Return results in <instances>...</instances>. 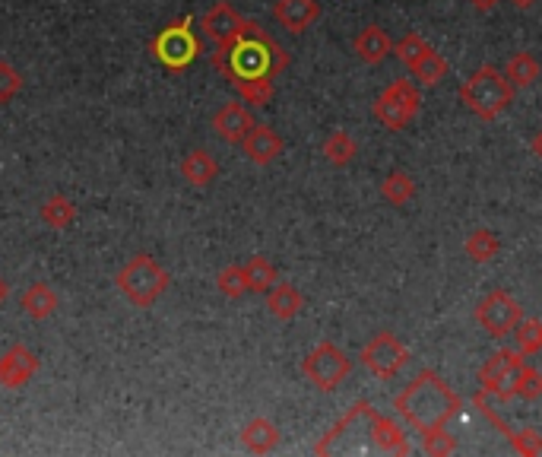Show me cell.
Instances as JSON below:
<instances>
[{
	"mask_svg": "<svg viewBox=\"0 0 542 457\" xmlns=\"http://www.w3.org/2000/svg\"><path fill=\"white\" fill-rule=\"evenodd\" d=\"M213 67L232 86L254 83V80H273L276 83L279 73L289 67V54L264 26L248 20V26L241 29V35L235 42L219 45L213 51Z\"/></svg>",
	"mask_w": 542,
	"mask_h": 457,
	"instance_id": "6da1fadb",
	"label": "cell"
},
{
	"mask_svg": "<svg viewBox=\"0 0 542 457\" xmlns=\"http://www.w3.org/2000/svg\"><path fill=\"white\" fill-rule=\"evenodd\" d=\"M394 410L403 416L406 426H413L422 435L428 429L451 423V419L463 410V400L438 372L425 369L397 394Z\"/></svg>",
	"mask_w": 542,
	"mask_h": 457,
	"instance_id": "7a4b0ae2",
	"label": "cell"
},
{
	"mask_svg": "<svg viewBox=\"0 0 542 457\" xmlns=\"http://www.w3.org/2000/svg\"><path fill=\"white\" fill-rule=\"evenodd\" d=\"M517 89L508 83L504 70L492 67V64H482L479 70H473L457 89L460 102L470 108V112L479 121H495L511 108Z\"/></svg>",
	"mask_w": 542,
	"mask_h": 457,
	"instance_id": "3957f363",
	"label": "cell"
},
{
	"mask_svg": "<svg viewBox=\"0 0 542 457\" xmlns=\"http://www.w3.org/2000/svg\"><path fill=\"white\" fill-rule=\"evenodd\" d=\"M115 283H118L121 296L134 308H149L165 296L172 277H168V270L156 258H149V254H134V258L118 270Z\"/></svg>",
	"mask_w": 542,
	"mask_h": 457,
	"instance_id": "277c9868",
	"label": "cell"
},
{
	"mask_svg": "<svg viewBox=\"0 0 542 457\" xmlns=\"http://www.w3.org/2000/svg\"><path fill=\"white\" fill-rule=\"evenodd\" d=\"M149 54L165 67V70H188L197 54H200V39L194 32L191 16H181V20L168 23L153 42H149Z\"/></svg>",
	"mask_w": 542,
	"mask_h": 457,
	"instance_id": "5b68a950",
	"label": "cell"
},
{
	"mask_svg": "<svg viewBox=\"0 0 542 457\" xmlns=\"http://www.w3.org/2000/svg\"><path fill=\"white\" fill-rule=\"evenodd\" d=\"M302 375L308 378V385H314L321 394H333L352 375V359L336 343L324 340L302 359Z\"/></svg>",
	"mask_w": 542,
	"mask_h": 457,
	"instance_id": "8992f818",
	"label": "cell"
},
{
	"mask_svg": "<svg viewBox=\"0 0 542 457\" xmlns=\"http://www.w3.org/2000/svg\"><path fill=\"white\" fill-rule=\"evenodd\" d=\"M419 108H422L419 86L413 80H394L375 99L371 112H375L378 124H384L387 131H403V127L419 115Z\"/></svg>",
	"mask_w": 542,
	"mask_h": 457,
	"instance_id": "52a82bcc",
	"label": "cell"
},
{
	"mask_svg": "<svg viewBox=\"0 0 542 457\" xmlns=\"http://www.w3.org/2000/svg\"><path fill=\"white\" fill-rule=\"evenodd\" d=\"M409 350H406V343L397 337V334H390V331H381L371 337L365 346H362V353H359V362H362V369L371 372L375 378L381 381H390V378H397L406 365H409Z\"/></svg>",
	"mask_w": 542,
	"mask_h": 457,
	"instance_id": "ba28073f",
	"label": "cell"
},
{
	"mask_svg": "<svg viewBox=\"0 0 542 457\" xmlns=\"http://www.w3.org/2000/svg\"><path fill=\"white\" fill-rule=\"evenodd\" d=\"M523 365H527V359H523L520 350H495L479 369V391H485L495 400L517 397V378L523 372Z\"/></svg>",
	"mask_w": 542,
	"mask_h": 457,
	"instance_id": "9c48e42d",
	"label": "cell"
},
{
	"mask_svg": "<svg viewBox=\"0 0 542 457\" xmlns=\"http://www.w3.org/2000/svg\"><path fill=\"white\" fill-rule=\"evenodd\" d=\"M476 321H479V327L485 334L508 337V334H514V327L523 321V308L508 289H492L479 299Z\"/></svg>",
	"mask_w": 542,
	"mask_h": 457,
	"instance_id": "30bf717a",
	"label": "cell"
},
{
	"mask_svg": "<svg viewBox=\"0 0 542 457\" xmlns=\"http://www.w3.org/2000/svg\"><path fill=\"white\" fill-rule=\"evenodd\" d=\"M245 26H248V20L229 4V0H219V4H213L207 13L200 16V29H203V35H207V39H210L216 48L235 42Z\"/></svg>",
	"mask_w": 542,
	"mask_h": 457,
	"instance_id": "8fae6325",
	"label": "cell"
},
{
	"mask_svg": "<svg viewBox=\"0 0 542 457\" xmlns=\"http://www.w3.org/2000/svg\"><path fill=\"white\" fill-rule=\"evenodd\" d=\"M39 365H42L39 356H35L29 346L13 343L10 350L0 356V388H7V391L26 388L35 378V372H39Z\"/></svg>",
	"mask_w": 542,
	"mask_h": 457,
	"instance_id": "7c38bea8",
	"label": "cell"
},
{
	"mask_svg": "<svg viewBox=\"0 0 542 457\" xmlns=\"http://www.w3.org/2000/svg\"><path fill=\"white\" fill-rule=\"evenodd\" d=\"M254 124H257V121H254L251 108H248L245 102H226V105H219L216 115H213V131H216V137L232 143V146L245 143V137L251 134Z\"/></svg>",
	"mask_w": 542,
	"mask_h": 457,
	"instance_id": "4fadbf2b",
	"label": "cell"
},
{
	"mask_svg": "<svg viewBox=\"0 0 542 457\" xmlns=\"http://www.w3.org/2000/svg\"><path fill=\"white\" fill-rule=\"evenodd\" d=\"M273 20L289 29L292 35H302L321 20V4L317 0H276L273 4Z\"/></svg>",
	"mask_w": 542,
	"mask_h": 457,
	"instance_id": "5bb4252c",
	"label": "cell"
},
{
	"mask_svg": "<svg viewBox=\"0 0 542 457\" xmlns=\"http://www.w3.org/2000/svg\"><path fill=\"white\" fill-rule=\"evenodd\" d=\"M241 150H245V156L254 162V166H270V162H276L279 156H283L286 143L270 124H254L251 134L245 137V143H241Z\"/></svg>",
	"mask_w": 542,
	"mask_h": 457,
	"instance_id": "9a60e30c",
	"label": "cell"
},
{
	"mask_svg": "<svg viewBox=\"0 0 542 457\" xmlns=\"http://www.w3.org/2000/svg\"><path fill=\"white\" fill-rule=\"evenodd\" d=\"M352 51H355V58H359L362 64L378 67L381 61L390 58L394 45H390V35H387L378 23H368V26L359 29V35L352 39Z\"/></svg>",
	"mask_w": 542,
	"mask_h": 457,
	"instance_id": "2e32d148",
	"label": "cell"
},
{
	"mask_svg": "<svg viewBox=\"0 0 542 457\" xmlns=\"http://www.w3.org/2000/svg\"><path fill=\"white\" fill-rule=\"evenodd\" d=\"M368 423H371V429H368L371 448H378V451H384V454H409V438H406V432L394 423V419L371 410Z\"/></svg>",
	"mask_w": 542,
	"mask_h": 457,
	"instance_id": "e0dca14e",
	"label": "cell"
},
{
	"mask_svg": "<svg viewBox=\"0 0 542 457\" xmlns=\"http://www.w3.org/2000/svg\"><path fill=\"white\" fill-rule=\"evenodd\" d=\"M283 442V432L267 416H254L251 423L241 429V445H245L251 454H270Z\"/></svg>",
	"mask_w": 542,
	"mask_h": 457,
	"instance_id": "ac0fdd59",
	"label": "cell"
},
{
	"mask_svg": "<svg viewBox=\"0 0 542 457\" xmlns=\"http://www.w3.org/2000/svg\"><path fill=\"white\" fill-rule=\"evenodd\" d=\"M181 178L188 181L191 188H210L219 178V162L207 150H191L181 159Z\"/></svg>",
	"mask_w": 542,
	"mask_h": 457,
	"instance_id": "d6986e66",
	"label": "cell"
},
{
	"mask_svg": "<svg viewBox=\"0 0 542 457\" xmlns=\"http://www.w3.org/2000/svg\"><path fill=\"white\" fill-rule=\"evenodd\" d=\"M267 308H270V315L276 321H292L302 315V308H305V296L298 292L292 283H276L270 292H267Z\"/></svg>",
	"mask_w": 542,
	"mask_h": 457,
	"instance_id": "ffe728a7",
	"label": "cell"
},
{
	"mask_svg": "<svg viewBox=\"0 0 542 457\" xmlns=\"http://www.w3.org/2000/svg\"><path fill=\"white\" fill-rule=\"evenodd\" d=\"M61 308V296L48 283H32L23 292V312L35 321H45Z\"/></svg>",
	"mask_w": 542,
	"mask_h": 457,
	"instance_id": "44dd1931",
	"label": "cell"
},
{
	"mask_svg": "<svg viewBox=\"0 0 542 457\" xmlns=\"http://www.w3.org/2000/svg\"><path fill=\"white\" fill-rule=\"evenodd\" d=\"M321 153H324V159L330 162V166L346 169V166H352V162H355V156H359V143H355V137L349 131H333L321 143Z\"/></svg>",
	"mask_w": 542,
	"mask_h": 457,
	"instance_id": "7402d4cb",
	"label": "cell"
},
{
	"mask_svg": "<svg viewBox=\"0 0 542 457\" xmlns=\"http://www.w3.org/2000/svg\"><path fill=\"white\" fill-rule=\"evenodd\" d=\"M504 77H508V83L514 89H530L536 80H539V61L536 54L530 51H517L508 58V64H504Z\"/></svg>",
	"mask_w": 542,
	"mask_h": 457,
	"instance_id": "603a6c76",
	"label": "cell"
},
{
	"mask_svg": "<svg viewBox=\"0 0 542 457\" xmlns=\"http://www.w3.org/2000/svg\"><path fill=\"white\" fill-rule=\"evenodd\" d=\"M42 223L51 229H70L77 223V204L67 197V194H51L45 204H42Z\"/></svg>",
	"mask_w": 542,
	"mask_h": 457,
	"instance_id": "cb8c5ba5",
	"label": "cell"
},
{
	"mask_svg": "<svg viewBox=\"0 0 542 457\" xmlns=\"http://www.w3.org/2000/svg\"><path fill=\"white\" fill-rule=\"evenodd\" d=\"M245 277H248V292H260V296H267V292L279 283V273L276 267L264 258V254H254L245 264Z\"/></svg>",
	"mask_w": 542,
	"mask_h": 457,
	"instance_id": "d4e9b609",
	"label": "cell"
},
{
	"mask_svg": "<svg viewBox=\"0 0 542 457\" xmlns=\"http://www.w3.org/2000/svg\"><path fill=\"white\" fill-rule=\"evenodd\" d=\"M381 197L387 200L390 207H406L409 200L416 197V181H413V175L390 172V175L381 181Z\"/></svg>",
	"mask_w": 542,
	"mask_h": 457,
	"instance_id": "484cf974",
	"label": "cell"
},
{
	"mask_svg": "<svg viewBox=\"0 0 542 457\" xmlns=\"http://www.w3.org/2000/svg\"><path fill=\"white\" fill-rule=\"evenodd\" d=\"M463 248H466V254H470V261H476V264H489L501 254V242H498V235L492 229L470 232V239H466Z\"/></svg>",
	"mask_w": 542,
	"mask_h": 457,
	"instance_id": "4316f807",
	"label": "cell"
},
{
	"mask_svg": "<svg viewBox=\"0 0 542 457\" xmlns=\"http://www.w3.org/2000/svg\"><path fill=\"white\" fill-rule=\"evenodd\" d=\"M409 73H413V80H419L422 86H438L447 73H451V64H447L435 48H428Z\"/></svg>",
	"mask_w": 542,
	"mask_h": 457,
	"instance_id": "83f0119b",
	"label": "cell"
},
{
	"mask_svg": "<svg viewBox=\"0 0 542 457\" xmlns=\"http://www.w3.org/2000/svg\"><path fill=\"white\" fill-rule=\"evenodd\" d=\"M216 289L222 292L226 299H241L248 292V277H245V267L241 264H229L219 270L216 277Z\"/></svg>",
	"mask_w": 542,
	"mask_h": 457,
	"instance_id": "f1b7e54d",
	"label": "cell"
},
{
	"mask_svg": "<svg viewBox=\"0 0 542 457\" xmlns=\"http://www.w3.org/2000/svg\"><path fill=\"white\" fill-rule=\"evenodd\" d=\"M514 337H517V350H520L523 356L542 353V321H539V318L520 321V324L514 327Z\"/></svg>",
	"mask_w": 542,
	"mask_h": 457,
	"instance_id": "f546056e",
	"label": "cell"
},
{
	"mask_svg": "<svg viewBox=\"0 0 542 457\" xmlns=\"http://www.w3.org/2000/svg\"><path fill=\"white\" fill-rule=\"evenodd\" d=\"M422 451L432 454V457H447L457 451V435L447 429V426H438V429H428L422 432Z\"/></svg>",
	"mask_w": 542,
	"mask_h": 457,
	"instance_id": "4dcf8cb0",
	"label": "cell"
},
{
	"mask_svg": "<svg viewBox=\"0 0 542 457\" xmlns=\"http://www.w3.org/2000/svg\"><path fill=\"white\" fill-rule=\"evenodd\" d=\"M428 48H432V45H428V39H425V35H419V32H409V35H403V39L394 45V54H397V58H400V64H403L406 70H413V67L419 64V58H422V54H425Z\"/></svg>",
	"mask_w": 542,
	"mask_h": 457,
	"instance_id": "1f68e13d",
	"label": "cell"
},
{
	"mask_svg": "<svg viewBox=\"0 0 542 457\" xmlns=\"http://www.w3.org/2000/svg\"><path fill=\"white\" fill-rule=\"evenodd\" d=\"M235 93L241 96L245 105H270L273 93H276V83L273 80H254V83H238Z\"/></svg>",
	"mask_w": 542,
	"mask_h": 457,
	"instance_id": "d6a6232c",
	"label": "cell"
},
{
	"mask_svg": "<svg viewBox=\"0 0 542 457\" xmlns=\"http://www.w3.org/2000/svg\"><path fill=\"white\" fill-rule=\"evenodd\" d=\"M23 73L16 70L13 64H7V61H0V105H7V102H13L16 96L23 93Z\"/></svg>",
	"mask_w": 542,
	"mask_h": 457,
	"instance_id": "836d02e7",
	"label": "cell"
},
{
	"mask_svg": "<svg viewBox=\"0 0 542 457\" xmlns=\"http://www.w3.org/2000/svg\"><path fill=\"white\" fill-rule=\"evenodd\" d=\"M517 397H523V400L542 397V372L533 369V365H523V372L517 378Z\"/></svg>",
	"mask_w": 542,
	"mask_h": 457,
	"instance_id": "e575fe53",
	"label": "cell"
},
{
	"mask_svg": "<svg viewBox=\"0 0 542 457\" xmlns=\"http://www.w3.org/2000/svg\"><path fill=\"white\" fill-rule=\"evenodd\" d=\"M511 445H514L517 454H523V457H536V454H542V435H539L536 429H514Z\"/></svg>",
	"mask_w": 542,
	"mask_h": 457,
	"instance_id": "d590c367",
	"label": "cell"
},
{
	"mask_svg": "<svg viewBox=\"0 0 542 457\" xmlns=\"http://www.w3.org/2000/svg\"><path fill=\"white\" fill-rule=\"evenodd\" d=\"M470 4H473L476 13H492L501 4V0H470Z\"/></svg>",
	"mask_w": 542,
	"mask_h": 457,
	"instance_id": "8d00e7d4",
	"label": "cell"
},
{
	"mask_svg": "<svg viewBox=\"0 0 542 457\" xmlns=\"http://www.w3.org/2000/svg\"><path fill=\"white\" fill-rule=\"evenodd\" d=\"M530 146H533V156L542 162V127H539V131L533 134V143H530Z\"/></svg>",
	"mask_w": 542,
	"mask_h": 457,
	"instance_id": "74e56055",
	"label": "cell"
},
{
	"mask_svg": "<svg viewBox=\"0 0 542 457\" xmlns=\"http://www.w3.org/2000/svg\"><path fill=\"white\" fill-rule=\"evenodd\" d=\"M10 299V283L0 277V308H4V302Z\"/></svg>",
	"mask_w": 542,
	"mask_h": 457,
	"instance_id": "f35d334b",
	"label": "cell"
},
{
	"mask_svg": "<svg viewBox=\"0 0 542 457\" xmlns=\"http://www.w3.org/2000/svg\"><path fill=\"white\" fill-rule=\"evenodd\" d=\"M511 4H514V7H520V10H530V7L536 4V0H511Z\"/></svg>",
	"mask_w": 542,
	"mask_h": 457,
	"instance_id": "ab89813d",
	"label": "cell"
}]
</instances>
